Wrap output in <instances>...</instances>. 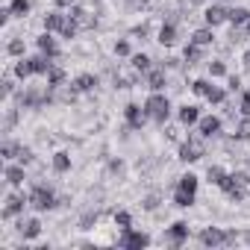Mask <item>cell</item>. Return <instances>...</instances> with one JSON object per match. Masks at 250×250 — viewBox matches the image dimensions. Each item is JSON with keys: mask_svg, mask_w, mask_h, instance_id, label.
Here are the masks:
<instances>
[{"mask_svg": "<svg viewBox=\"0 0 250 250\" xmlns=\"http://www.w3.org/2000/svg\"><path fill=\"white\" fill-rule=\"evenodd\" d=\"M145 112L153 124H159V127H165L168 118H171V100L165 91H150L147 100H145Z\"/></svg>", "mask_w": 250, "mask_h": 250, "instance_id": "obj_1", "label": "cell"}, {"mask_svg": "<svg viewBox=\"0 0 250 250\" xmlns=\"http://www.w3.org/2000/svg\"><path fill=\"white\" fill-rule=\"evenodd\" d=\"M27 197H30V209H36V212H50V209L59 206L56 191H53L50 186H44V183H36V186L27 191Z\"/></svg>", "mask_w": 250, "mask_h": 250, "instance_id": "obj_2", "label": "cell"}, {"mask_svg": "<svg viewBox=\"0 0 250 250\" xmlns=\"http://www.w3.org/2000/svg\"><path fill=\"white\" fill-rule=\"evenodd\" d=\"M203 142H206L203 136H188V139H183V142H180V150H177V159L186 162V165L200 162V159L206 156V145H203Z\"/></svg>", "mask_w": 250, "mask_h": 250, "instance_id": "obj_3", "label": "cell"}, {"mask_svg": "<svg viewBox=\"0 0 250 250\" xmlns=\"http://www.w3.org/2000/svg\"><path fill=\"white\" fill-rule=\"evenodd\" d=\"M147 244H150V235L142 229H133V227L121 229V235H118V247H124V250H142Z\"/></svg>", "mask_w": 250, "mask_h": 250, "instance_id": "obj_4", "label": "cell"}, {"mask_svg": "<svg viewBox=\"0 0 250 250\" xmlns=\"http://www.w3.org/2000/svg\"><path fill=\"white\" fill-rule=\"evenodd\" d=\"M232 238H235V232H227V229H221V227H203L200 235H197V241H200L203 247H221V244H227V241H232Z\"/></svg>", "mask_w": 250, "mask_h": 250, "instance_id": "obj_5", "label": "cell"}, {"mask_svg": "<svg viewBox=\"0 0 250 250\" xmlns=\"http://www.w3.org/2000/svg\"><path fill=\"white\" fill-rule=\"evenodd\" d=\"M188 238H191V227H188V221H174V224L165 229V241H168L171 247H183Z\"/></svg>", "mask_w": 250, "mask_h": 250, "instance_id": "obj_6", "label": "cell"}, {"mask_svg": "<svg viewBox=\"0 0 250 250\" xmlns=\"http://www.w3.org/2000/svg\"><path fill=\"white\" fill-rule=\"evenodd\" d=\"M124 121H127V130H142L145 124L150 121L147 112H145V103L142 106L139 103H127V106H124Z\"/></svg>", "mask_w": 250, "mask_h": 250, "instance_id": "obj_7", "label": "cell"}, {"mask_svg": "<svg viewBox=\"0 0 250 250\" xmlns=\"http://www.w3.org/2000/svg\"><path fill=\"white\" fill-rule=\"evenodd\" d=\"M27 206H30V197L15 191V194H6V206H3V212H0V215H3V221H9V218H21Z\"/></svg>", "mask_w": 250, "mask_h": 250, "instance_id": "obj_8", "label": "cell"}, {"mask_svg": "<svg viewBox=\"0 0 250 250\" xmlns=\"http://www.w3.org/2000/svg\"><path fill=\"white\" fill-rule=\"evenodd\" d=\"M221 130H224V121L218 115H200V121H197V136L215 139V136H221Z\"/></svg>", "mask_w": 250, "mask_h": 250, "instance_id": "obj_9", "label": "cell"}, {"mask_svg": "<svg viewBox=\"0 0 250 250\" xmlns=\"http://www.w3.org/2000/svg\"><path fill=\"white\" fill-rule=\"evenodd\" d=\"M3 180H6V186L21 188L24 180H27V165H21V162H6V168H3Z\"/></svg>", "mask_w": 250, "mask_h": 250, "instance_id": "obj_10", "label": "cell"}, {"mask_svg": "<svg viewBox=\"0 0 250 250\" xmlns=\"http://www.w3.org/2000/svg\"><path fill=\"white\" fill-rule=\"evenodd\" d=\"M145 85H147L150 91H165V85H168V71H165L162 65H153V68L145 74Z\"/></svg>", "mask_w": 250, "mask_h": 250, "instance_id": "obj_11", "label": "cell"}, {"mask_svg": "<svg viewBox=\"0 0 250 250\" xmlns=\"http://www.w3.org/2000/svg\"><path fill=\"white\" fill-rule=\"evenodd\" d=\"M227 12H229L227 6H221V3H212V6H206V9H203V24L215 30V27L227 24Z\"/></svg>", "mask_w": 250, "mask_h": 250, "instance_id": "obj_12", "label": "cell"}, {"mask_svg": "<svg viewBox=\"0 0 250 250\" xmlns=\"http://www.w3.org/2000/svg\"><path fill=\"white\" fill-rule=\"evenodd\" d=\"M65 24H68V12H62V9H53V12L44 15V30L53 33V36H62Z\"/></svg>", "mask_w": 250, "mask_h": 250, "instance_id": "obj_13", "label": "cell"}, {"mask_svg": "<svg viewBox=\"0 0 250 250\" xmlns=\"http://www.w3.org/2000/svg\"><path fill=\"white\" fill-rule=\"evenodd\" d=\"M18 235H21L24 241H36V238L42 235V221H39V218H21V221H18Z\"/></svg>", "mask_w": 250, "mask_h": 250, "instance_id": "obj_14", "label": "cell"}, {"mask_svg": "<svg viewBox=\"0 0 250 250\" xmlns=\"http://www.w3.org/2000/svg\"><path fill=\"white\" fill-rule=\"evenodd\" d=\"M177 121H180V127H197V121H200V106L194 103H186L177 109Z\"/></svg>", "mask_w": 250, "mask_h": 250, "instance_id": "obj_15", "label": "cell"}, {"mask_svg": "<svg viewBox=\"0 0 250 250\" xmlns=\"http://www.w3.org/2000/svg\"><path fill=\"white\" fill-rule=\"evenodd\" d=\"M36 47H39L42 53H47L50 59H59V56H62V50H59V42H56V39H53V33H47V30H44V33L36 39Z\"/></svg>", "mask_w": 250, "mask_h": 250, "instance_id": "obj_16", "label": "cell"}, {"mask_svg": "<svg viewBox=\"0 0 250 250\" xmlns=\"http://www.w3.org/2000/svg\"><path fill=\"white\" fill-rule=\"evenodd\" d=\"M100 85V77L97 74H80V77H74V83H71V88L77 91V94H88V91H94Z\"/></svg>", "mask_w": 250, "mask_h": 250, "instance_id": "obj_17", "label": "cell"}, {"mask_svg": "<svg viewBox=\"0 0 250 250\" xmlns=\"http://www.w3.org/2000/svg\"><path fill=\"white\" fill-rule=\"evenodd\" d=\"M156 42H159L162 47H174V44H177V24H174V21H165V24L159 27V33H156Z\"/></svg>", "mask_w": 250, "mask_h": 250, "instance_id": "obj_18", "label": "cell"}, {"mask_svg": "<svg viewBox=\"0 0 250 250\" xmlns=\"http://www.w3.org/2000/svg\"><path fill=\"white\" fill-rule=\"evenodd\" d=\"M188 42H194V44H200V47H212V44H215V30L203 24V27H197V30L191 33Z\"/></svg>", "mask_w": 250, "mask_h": 250, "instance_id": "obj_19", "label": "cell"}, {"mask_svg": "<svg viewBox=\"0 0 250 250\" xmlns=\"http://www.w3.org/2000/svg\"><path fill=\"white\" fill-rule=\"evenodd\" d=\"M203 50L206 47H200V44H194V42H188L186 47H183V62L191 68V65H197V62H203Z\"/></svg>", "mask_w": 250, "mask_h": 250, "instance_id": "obj_20", "label": "cell"}, {"mask_svg": "<svg viewBox=\"0 0 250 250\" xmlns=\"http://www.w3.org/2000/svg\"><path fill=\"white\" fill-rule=\"evenodd\" d=\"M247 18H250V9H244V6H232V9L227 12V24H229V27H244Z\"/></svg>", "mask_w": 250, "mask_h": 250, "instance_id": "obj_21", "label": "cell"}, {"mask_svg": "<svg viewBox=\"0 0 250 250\" xmlns=\"http://www.w3.org/2000/svg\"><path fill=\"white\" fill-rule=\"evenodd\" d=\"M130 68H133V71H139V74L145 77V74L153 68V59H150L147 53H133V56H130Z\"/></svg>", "mask_w": 250, "mask_h": 250, "instance_id": "obj_22", "label": "cell"}, {"mask_svg": "<svg viewBox=\"0 0 250 250\" xmlns=\"http://www.w3.org/2000/svg\"><path fill=\"white\" fill-rule=\"evenodd\" d=\"M12 74H15L21 83H27L30 77H36V74H33V65H30V56H21V59L12 65Z\"/></svg>", "mask_w": 250, "mask_h": 250, "instance_id": "obj_23", "label": "cell"}, {"mask_svg": "<svg viewBox=\"0 0 250 250\" xmlns=\"http://www.w3.org/2000/svg\"><path fill=\"white\" fill-rule=\"evenodd\" d=\"M194 200H197V191H186V188H177L174 186V206L188 209V206H194Z\"/></svg>", "mask_w": 250, "mask_h": 250, "instance_id": "obj_24", "label": "cell"}, {"mask_svg": "<svg viewBox=\"0 0 250 250\" xmlns=\"http://www.w3.org/2000/svg\"><path fill=\"white\" fill-rule=\"evenodd\" d=\"M50 162H53V171H56V174H68V171H71V153H68V150H56Z\"/></svg>", "mask_w": 250, "mask_h": 250, "instance_id": "obj_25", "label": "cell"}, {"mask_svg": "<svg viewBox=\"0 0 250 250\" xmlns=\"http://www.w3.org/2000/svg\"><path fill=\"white\" fill-rule=\"evenodd\" d=\"M33 9V0H9V12L12 18H27Z\"/></svg>", "mask_w": 250, "mask_h": 250, "instance_id": "obj_26", "label": "cell"}, {"mask_svg": "<svg viewBox=\"0 0 250 250\" xmlns=\"http://www.w3.org/2000/svg\"><path fill=\"white\" fill-rule=\"evenodd\" d=\"M44 83H47L50 88H59V85H65V68H62V65H53V68L47 71Z\"/></svg>", "mask_w": 250, "mask_h": 250, "instance_id": "obj_27", "label": "cell"}, {"mask_svg": "<svg viewBox=\"0 0 250 250\" xmlns=\"http://www.w3.org/2000/svg\"><path fill=\"white\" fill-rule=\"evenodd\" d=\"M6 53H9V56H15V59H21V56L27 53L24 39H21V36H12V39H9V44H6Z\"/></svg>", "mask_w": 250, "mask_h": 250, "instance_id": "obj_28", "label": "cell"}, {"mask_svg": "<svg viewBox=\"0 0 250 250\" xmlns=\"http://www.w3.org/2000/svg\"><path fill=\"white\" fill-rule=\"evenodd\" d=\"M212 85H215V83H212V77H209V80H206V77H200V80H191V91H194L197 97H203V100H206V94L212 91Z\"/></svg>", "mask_w": 250, "mask_h": 250, "instance_id": "obj_29", "label": "cell"}, {"mask_svg": "<svg viewBox=\"0 0 250 250\" xmlns=\"http://www.w3.org/2000/svg\"><path fill=\"white\" fill-rule=\"evenodd\" d=\"M177 188H186V191H197V188H200V177L188 171V174H183V177L177 180Z\"/></svg>", "mask_w": 250, "mask_h": 250, "instance_id": "obj_30", "label": "cell"}, {"mask_svg": "<svg viewBox=\"0 0 250 250\" xmlns=\"http://www.w3.org/2000/svg\"><path fill=\"white\" fill-rule=\"evenodd\" d=\"M227 177H229V171H224L221 165H209V171H206V180H209L212 186H221Z\"/></svg>", "mask_w": 250, "mask_h": 250, "instance_id": "obj_31", "label": "cell"}, {"mask_svg": "<svg viewBox=\"0 0 250 250\" xmlns=\"http://www.w3.org/2000/svg\"><path fill=\"white\" fill-rule=\"evenodd\" d=\"M232 139H235V142H250V118L241 115V121H238V127H235Z\"/></svg>", "mask_w": 250, "mask_h": 250, "instance_id": "obj_32", "label": "cell"}, {"mask_svg": "<svg viewBox=\"0 0 250 250\" xmlns=\"http://www.w3.org/2000/svg\"><path fill=\"white\" fill-rule=\"evenodd\" d=\"M112 221H115L118 229H130V227H133V215H130L127 209H118V212L112 215Z\"/></svg>", "mask_w": 250, "mask_h": 250, "instance_id": "obj_33", "label": "cell"}, {"mask_svg": "<svg viewBox=\"0 0 250 250\" xmlns=\"http://www.w3.org/2000/svg\"><path fill=\"white\" fill-rule=\"evenodd\" d=\"M206 68H209V77H212V80L229 77V74H227V62H224V59H212V62H209Z\"/></svg>", "mask_w": 250, "mask_h": 250, "instance_id": "obj_34", "label": "cell"}, {"mask_svg": "<svg viewBox=\"0 0 250 250\" xmlns=\"http://www.w3.org/2000/svg\"><path fill=\"white\" fill-rule=\"evenodd\" d=\"M18 142H3V147H0V156H3V162H15L18 159Z\"/></svg>", "mask_w": 250, "mask_h": 250, "instance_id": "obj_35", "label": "cell"}, {"mask_svg": "<svg viewBox=\"0 0 250 250\" xmlns=\"http://www.w3.org/2000/svg\"><path fill=\"white\" fill-rule=\"evenodd\" d=\"M227 100V88H221V85H212V91L206 94V103L209 106H221Z\"/></svg>", "mask_w": 250, "mask_h": 250, "instance_id": "obj_36", "label": "cell"}, {"mask_svg": "<svg viewBox=\"0 0 250 250\" xmlns=\"http://www.w3.org/2000/svg\"><path fill=\"white\" fill-rule=\"evenodd\" d=\"M18 83H21V80H18L12 71H9V74L3 77V97H12V94L18 91Z\"/></svg>", "mask_w": 250, "mask_h": 250, "instance_id": "obj_37", "label": "cell"}, {"mask_svg": "<svg viewBox=\"0 0 250 250\" xmlns=\"http://www.w3.org/2000/svg\"><path fill=\"white\" fill-rule=\"evenodd\" d=\"M15 162H21V165H33V162H36V153H33V147L21 145V147H18V159H15Z\"/></svg>", "mask_w": 250, "mask_h": 250, "instance_id": "obj_38", "label": "cell"}, {"mask_svg": "<svg viewBox=\"0 0 250 250\" xmlns=\"http://www.w3.org/2000/svg\"><path fill=\"white\" fill-rule=\"evenodd\" d=\"M115 56H121V59H127V56H133L130 39H121V42H115Z\"/></svg>", "mask_w": 250, "mask_h": 250, "instance_id": "obj_39", "label": "cell"}, {"mask_svg": "<svg viewBox=\"0 0 250 250\" xmlns=\"http://www.w3.org/2000/svg\"><path fill=\"white\" fill-rule=\"evenodd\" d=\"M238 112L244 118H250V88H241V97H238Z\"/></svg>", "mask_w": 250, "mask_h": 250, "instance_id": "obj_40", "label": "cell"}, {"mask_svg": "<svg viewBox=\"0 0 250 250\" xmlns=\"http://www.w3.org/2000/svg\"><path fill=\"white\" fill-rule=\"evenodd\" d=\"M142 209H145V212H156V209H159V194H147V197L142 200Z\"/></svg>", "mask_w": 250, "mask_h": 250, "instance_id": "obj_41", "label": "cell"}, {"mask_svg": "<svg viewBox=\"0 0 250 250\" xmlns=\"http://www.w3.org/2000/svg\"><path fill=\"white\" fill-rule=\"evenodd\" d=\"M94 224H97V212H85V215L80 218V227H83V229H94Z\"/></svg>", "mask_w": 250, "mask_h": 250, "instance_id": "obj_42", "label": "cell"}, {"mask_svg": "<svg viewBox=\"0 0 250 250\" xmlns=\"http://www.w3.org/2000/svg\"><path fill=\"white\" fill-rule=\"evenodd\" d=\"M232 180H235L241 188H250V171H232Z\"/></svg>", "mask_w": 250, "mask_h": 250, "instance_id": "obj_43", "label": "cell"}, {"mask_svg": "<svg viewBox=\"0 0 250 250\" xmlns=\"http://www.w3.org/2000/svg\"><path fill=\"white\" fill-rule=\"evenodd\" d=\"M130 36H136V39H142V42H145V39L150 36V27H147V24H142V27H133V30H130Z\"/></svg>", "mask_w": 250, "mask_h": 250, "instance_id": "obj_44", "label": "cell"}, {"mask_svg": "<svg viewBox=\"0 0 250 250\" xmlns=\"http://www.w3.org/2000/svg\"><path fill=\"white\" fill-rule=\"evenodd\" d=\"M227 91H241V77H227Z\"/></svg>", "mask_w": 250, "mask_h": 250, "instance_id": "obj_45", "label": "cell"}, {"mask_svg": "<svg viewBox=\"0 0 250 250\" xmlns=\"http://www.w3.org/2000/svg\"><path fill=\"white\" fill-rule=\"evenodd\" d=\"M53 3H56V9L68 12V9H74V6H77V0H53Z\"/></svg>", "mask_w": 250, "mask_h": 250, "instance_id": "obj_46", "label": "cell"}, {"mask_svg": "<svg viewBox=\"0 0 250 250\" xmlns=\"http://www.w3.org/2000/svg\"><path fill=\"white\" fill-rule=\"evenodd\" d=\"M124 3L133 6V9H142V6H147V3H150V0H124Z\"/></svg>", "mask_w": 250, "mask_h": 250, "instance_id": "obj_47", "label": "cell"}, {"mask_svg": "<svg viewBox=\"0 0 250 250\" xmlns=\"http://www.w3.org/2000/svg\"><path fill=\"white\" fill-rule=\"evenodd\" d=\"M109 171H115V174H121V171H124V162H121V159H115V162L109 165Z\"/></svg>", "mask_w": 250, "mask_h": 250, "instance_id": "obj_48", "label": "cell"}, {"mask_svg": "<svg viewBox=\"0 0 250 250\" xmlns=\"http://www.w3.org/2000/svg\"><path fill=\"white\" fill-rule=\"evenodd\" d=\"M241 62H244V71H250V50H244V56H241Z\"/></svg>", "mask_w": 250, "mask_h": 250, "instance_id": "obj_49", "label": "cell"}, {"mask_svg": "<svg viewBox=\"0 0 250 250\" xmlns=\"http://www.w3.org/2000/svg\"><path fill=\"white\" fill-rule=\"evenodd\" d=\"M241 30H244V36H250V18H247V24H244Z\"/></svg>", "mask_w": 250, "mask_h": 250, "instance_id": "obj_50", "label": "cell"}, {"mask_svg": "<svg viewBox=\"0 0 250 250\" xmlns=\"http://www.w3.org/2000/svg\"><path fill=\"white\" fill-rule=\"evenodd\" d=\"M247 241H250V232H247Z\"/></svg>", "mask_w": 250, "mask_h": 250, "instance_id": "obj_51", "label": "cell"}, {"mask_svg": "<svg viewBox=\"0 0 250 250\" xmlns=\"http://www.w3.org/2000/svg\"><path fill=\"white\" fill-rule=\"evenodd\" d=\"M247 168H250V162H247Z\"/></svg>", "mask_w": 250, "mask_h": 250, "instance_id": "obj_52", "label": "cell"}, {"mask_svg": "<svg viewBox=\"0 0 250 250\" xmlns=\"http://www.w3.org/2000/svg\"><path fill=\"white\" fill-rule=\"evenodd\" d=\"M221 3H224V0H221Z\"/></svg>", "mask_w": 250, "mask_h": 250, "instance_id": "obj_53", "label": "cell"}]
</instances>
